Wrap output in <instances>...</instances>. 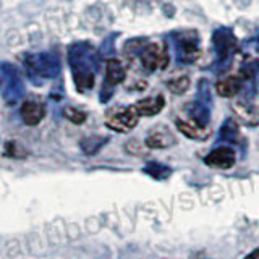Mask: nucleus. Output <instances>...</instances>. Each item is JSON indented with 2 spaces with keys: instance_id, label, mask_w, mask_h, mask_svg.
<instances>
[{
  "instance_id": "nucleus-1",
  "label": "nucleus",
  "mask_w": 259,
  "mask_h": 259,
  "mask_svg": "<svg viewBox=\"0 0 259 259\" xmlns=\"http://www.w3.org/2000/svg\"><path fill=\"white\" fill-rule=\"evenodd\" d=\"M140 113H138L135 105H118V107H112L105 113V125H107L113 132L118 133H128L133 130L138 121H140Z\"/></svg>"
},
{
  "instance_id": "nucleus-2",
  "label": "nucleus",
  "mask_w": 259,
  "mask_h": 259,
  "mask_svg": "<svg viewBox=\"0 0 259 259\" xmlns=\"http://www.w3.org/2000/svg\"><path fill=\"white\" fill-rule=\"evenodd\" d=\"M232 110L240 121L249 126L259 125V96L249 94L245 97H238L232 104Z\"/></svg>"
},
{
  "instance_id": "nucleus-3",
  "label": "nucleus",
  "mask_w": 259,
  "mask_h": 259,
  "mask_svg": "<svg viewBox=\"0 0 259 259\" xmlns=\"http://www.w3.org/2000/svg\"><path fill=\"white\" fill-rule=\"evenodd\" d=\"M140 59H141V65L148 71L162 70L168 65L167 47L162 42H149L141 49Z\"/></svg>"
},
{
  "instance_id": "nucleus-4",
  "label": "nucleus",
  "mask_w": 259,
  "mask_h": 259,
  "mask_svg": "<svg viewBox=\"0 0 259 259\" xmlns=\"http://www.w3.org/2000/svg\"><path fill=\"white\" fill-rule=\"evenodd\" d=\"M178 132L185 135L190 140H198L202 141L210 135V128L207 123L201 121L199 118H193V117H178L175 120Z\"/></svg>"
},
{
  "instance_id": "nucleus-5",
  "label": "nucleus",
  "mask_w": 259,
  "mask_h": 259,
  "mask_svg": "<svg viewBox=\"0 0 259 259\" xmlns=\"http://www.w3.org/2000/svg\"><path fill=\"white\" fill-rule=\"evenodd\" d=\"M206 165L219 168V170H229L235 165L237 162V154L229 146H221V148H215L210 151L207 156L204 157Z\"/></svg>"
},
{
  "instance_id": "nucleus-6",
  "label": "nucleus",
  "mask_w": 259,
  "mask_h": 259,
  "mask_svg": "<svg viewBox=\"0 0 259 259\" xmlns=\"http://www.w3.org/2000/svg\"><path fill=\"white\" fill-rule=\"evenodd\" d=\"M146 146L149 149H167L170 146H174L177 143L174 133L164 125H159L156 128H152L151 132L146 136Z\"/></svg>"
},
{
  "instance_id": "nucleus-7",
  "label": "nucleus",
  "mask_w": 259,
  "mask_h": 259,
  "mask_svg": "<svg viewBox=\"0 0 259 259\" xmlns=\"http://www.w3.org/2000/svg\"><path fill=\"white\" fill-rule=\"evenodd\" d=\"M21 120L24 121V125L28 126H36L39 121H42L46 115V109L40 102L36 101H26L20 109Z\"/></svg>"
},
{
  "instance_id": "nucleus-8",
  "label": "nucleus",
  "mask_w": 259,
  "mask_h": 259,
  "mask_svg": "<svg viewBox=\"0 0 259 259\" xmlns=\"http://www.w3.org/2000/svg\"><path fill=\"white\" fill-rule=\"evenodd\" d=\"M165 101L162 96H154V97H146V99L140 101L135 104V107L141 117H152L157 115V113L164 109Z\"/></svg>"
},
{
  "instance_id": "nucleus-9",
  "label": "nucleus",
  "mask_w": 259,
  "mask_h": 259,
  "mask_svg": "<svg viewBox=\"0 0 259 259\" xmlns=\"http://www.w3.org/2000/svg\"><path fill=\"white\" fill-rule=\"evenodd\" d=\"M241 91V79L237 75L227 76L217 83V93L222 97H235Z\"/></svg>"
},
{
  "instance_id": "nucleus-10",
  "label": "nucleus",
  "mask_w": 259,
  "mask_h": 259,
  "mask_svg": "<svg viewBox=\"0 0 259 259\" xmlns=\"http://www.w3.org/2000/svg\"><path fill=\"white\" fill-rule=\"evenodd\" d=\"M125 68L121 67V63L115 59H110L105 63V79L109 84H120L125 79Z\"/></svg>"
},
{
  "instance_id": "nucleus-11",
  "label": "nucleus",
  "mask_w": 259,
  "mask_h": 259,
  "mask_svg": "<svg viewBox=\"0 0 259 259\" xmlns=\"http://www.w3.org/2000/svg\"><path fill=\"white\" fill-rule=\"evenodd\" d=\"M167 86H168V89L172 93H175V94H182V93H185L186 89H188V86H190V79L186 78V76H177V78H172L167 83Z\"/></svg>"
},
{
  "instance_id": "nucleus-12",
  "label": "nucleus",
  "mask_w": 259,
  "mask_h": 259,
  "mask_svg": "<svg viewBox=\"0 0 259 259\" xmlns=\"http://www.w3.org/2000/svg\"><path fill=\"white\" fill-rule=\"evenodd\" d=\"M4 156L5 157H26V151H24L18 143L15 141H8L5 143V148H4Z\"/></svg>"
},
{
  "instance_id": "nucleus-13",
  "label": "nucleus",
  "mask_w": 259,
  "mask_h": 259,
  "mask_svg": "<svg viewBox=\"0 0 259 259\" xmlns=\"http://www.w3.org/2000/svg\"><path fill=\"white\" fill-rule=\"evenodd\" d=\"M144 170H146V174L157 178V180H164V178H167L170 175V168L165 165H160V164H149Z\"/></svg>"
},
{
  "instance_id": "nucleus-14",
  "label": "nucleus",
  "mask_w": 259,
  "mask_h": 259,
  "mask_svg": "<svg viewBox=\"0 0 259 259\" xmlns=\"http://www.w3.org/2000/svg\"><path fill=\"white\" fill-rule=\"evenodd\" d=\"M63 115L67 117L70 121H73V123H76V125L83 123V121L86 120V113L78 110V109H75V107H65Z\"/></svg>"
},
{
  "instance_id": "nucleus-15",
  "label": "nucleus",
  "mask_w": 259,
  "mask_h": 259,
  "mask_svg": "<svg viewBox=\"0 0 259 259\" xmlns=\"http://www.w3.org/2000/svg\"><path fill=\"white\" fill-rule=\"evenodd\" d=\"M245 259H259V248L253 249L249 254H246V256H245Z\"/></svg>"
},
{
  "instance_id": "nucleus-16",
  "label": "nucleus",
  "mask_w": 259,
  "mask_h": 259,
  "mask_svg": "<svg viewBox=\"0 0 259 259\" xmlns=\"http://www.w3.org/2000/svg\"><path fill=\"white\" fill-rule=\"evenodd\" d=\"M257 148H259V141H257Z\"/></svg>"
}]
</instances>
